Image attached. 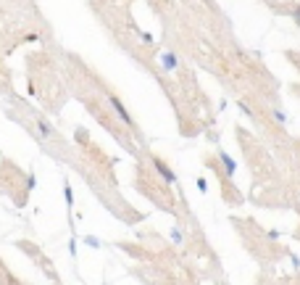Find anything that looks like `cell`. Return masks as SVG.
Listing matches in <instances>:
<instances>
[{
    "label": "cell",
    "instance_id": "cell-1",
    "mask_svg": "<svg viewBox=\"0 0 300 285\" xmlns=\"http://www.w3.org/2000/svg\"><path fill=\"white\" fill-rule=\"evenodd\" d=\"M153 167H155V172L161 174V177H163L169 185H174V182H177V174H174V172L169 169V164L163 161V158H153Z\"/></svg>",
    "mask_w": 300,
    "mask_h": 285
},
{
    "label": "cell",
    "instance_id": "cell-2",
    "mask_svg": "<svg viewBox=\"0 0 300 285\" xmlns=\"http://www.w3.org/2000/svg\"><path fill=\"white\" fill-rule=\"evenodd\" d=\"M219 161H221V167H224L227 177H234V172H237V161H234V158L229 153H224V151H219Z\"/></svg>",
    "mask_w": 300,
    "mask_h": 285
},
{
    "label": "cell",
    "instance_id": "cell-3",
    "mask_svg": "<svg viewBox=\"0 0 300 285\" xmlns=\"http://www.w3.org/2000/svg\"><path fill=\"white\" fill-rule=\"evenodd\" d=\"M111 106L116 108V114L124 119V124H126V127H134V122H132V116H129V111H126V108L121 106V101H119V98H111Z\"/></svg>",
    "mask_w": 300,
    "mask_h": 285
},
{
    "label": "cell",
    "instance_id": "cell-4",
    "mask_svg": "<svg viewBox=\"0 0 300 285\" xmlns=\"http://www.w3.org/2000/svg\"><path fill=\"white\" fill-rule=\"evenodd\" d=\"M161 66H163L166 72H174V69L179 66V58L174 56V53H163V56H161Z\"/></svg>",
    "mask_w": 300,
    "mask_h": 285
},
{
    "label": "cell",
    "instance_id": "cell-5",
    "mask_svg": "<svg viewBox=\"0 0 300 285\" xmlns=\"http://www.w3.org/2000/svg\"><path fill=\"white\" fill-rule=\"evenodd\" d=\"M37 130H40V135H45V137H50V135H53V127L47 124L45 119H40V122H37Z\"/></svg>",
    "mask_w": 300,
    "mask_h": 285
},
{
    "label": "cell",
    "instance_id": "cell-6",
    "mask_svg": "<svg viewBox=\"0 0 300 285\" xmlns=\"http://www.w3.org/2000/svg\"><path fill=\"white\" fill-rule=\"evenodd\" d=\"M274 122H277V124H287V114H284V111H279V108H274Z\"/></svg>",
    "mask_w": 300,
    "mask_h": 285
},
{
    "label": "cell",
    "instance_id": "cell-7",
    "mask_svg": "<svg viewBox=\"0 0 300 285\" xmlns=\"http://www.w3.org/2000/svg\"><path fill=\"white\" fill-rule=\"evenodd\" d=\"M290 13H292V21L300 27V3H295V6L290 8Z\"/></svg>",
    "mask_w": 300,
    "mask_h": 285
},
{
    "label": "cell",
    "instance_id": "cell-8",
    "mask_svg": "<svg viewBox=\"0 0 300 285\" xmlns=\"http://www.w3.org/2000/svg\"><path fill=\"white\" fill-rule=\"evenodd\" d=\"M237 106H240V111H242V114H245V116H253V111H250V106H248L245 101H240V103H237Z\"/></svg>",
    "mask_w": 300,
    "mask_h": 285
}]
</instances>
